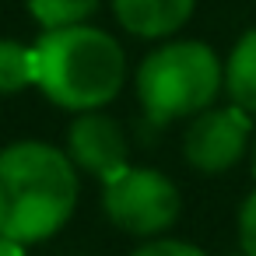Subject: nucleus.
I'll list each match as a JSON object with an SVG mask.
<instances>
[{
  "instance_id": "nucleus-1",
  "label": "nucleus",
  "mask_w": 256,
  "mask_h": 256,
  "mask_svg": "<svg viewBox=\"0 0 256 256\" xmlns=\"http://www.w3.org/2000/svg\"><path fill=\"white\" fill-rule=\"evenodd\" d=\"M78 207V165L42 140L0 151V235L32 246L56 235Z\"/></svg>"
},
{
  "instance_id": "nucleus-2",
  "label": "nucleus",
  "mask_w": 256,
  "mask_h": 256,
  "mask_svg": "<svg viewBox=\"0 0 256 256\" xmlns=\"http://www.w3.org/2000/svg\"><path fill=\"white\" fill-rule=\"evenodd\" d=\"M36 88L70 112H92L112 102L126 78V56L120 42L92 25H70L42 32L32 46Z\"/></svg>"
},
{
  "instance_id": "nucleus-3",
  "label": "nucleus",
  "mask_w": 256,
  "mask_h": 256,
  "mask_svg": "<svg viewBox=\"0 0 256 256\" xmlns=\"http://www.w3.org/2000/svg\"><path fill=\"white\" fill-rule=\"evenodd\" d=\"M221 84V60L207 42H168L137 70V95L151 123H172L210 109Z\"/></svg>"
},
{
  "instance_id": "nucleus-4",
  "label": "nucleus",
  "mask_w": 256,
  "mask_h": 256,
  "mask_svg": "<svg viewBox=\"0 0 256 256\" xmlns=\"http://www.w3.org/2000/svg\"><path fill=\"white\" fill-rule=\"evenodd\" d=\"M102 207L109 221L130 235H162L179 218V190L154 168H123L116 179L106 182Z\"/></svg>"
},
{
  "instance_id": "nucleus-5",
  "label": "nucleus",
  "mask_w": 256,
  "mask_h": 256,
  "mask_svg": "<svg viewBox=\"0 0 256 256\" xmlns=\"http://www.w3.org/2000/svg\"><path fill=\"white\" fill-rule=\"evenodd\" d=\"M249 144V112L235 102L224 109H204L193 116L186 130V162L200 172H224L232 168Z\"/></svg>"
},
{
  "instance_id": "nucleus-6",
  "label": "nucleus",
  "mask_w": 256,
  "mask_h": 256,
  "mask_svg": "<svg viewBox=\"0 0 256 256\" xmlns=\"http://www.w3.org/2000/svg\"><path fill=\"white\" fill-rule=\"evenodd\" d=\"M67 154H70V162H74L81 172H88V176H95V179H102V182H109V179H116L123 168H130V165H126L130 148H126L123 126H120L116 120L102 116L98 109L81 112V116L70 123Z\"/></svg>"
},
{
  "instance_id": "nucleus-7",
  "label": "nucleus",
  "mask_w": 256,
  "mask_h": 256,
  "mask_svg": "<svg viewBox=\"0 0 256 256\" xmlns=\"http://www.w3.org/2000/svg\"><path fill=\"white\" fill-rule=\"evenodd\" d=\"M196 8V0H112L120 25L140 39H165L179 32Z\"/></svg>"
},
{
  "instance_id": "nucleus-8",
  "label": "nucleus",
  "mask_w": 256,
  "mask_h": 256,
  "mask_svg": "<svg viewBox=\"0 0 256 256\" xmlns=\"http://www.w3.org/2000/svg\"><path fill=\"white\" fill-rule=\"evenodd\" d=\"M224 88L238 109L256 112V28L235 42L224 64Z\"/></svg>"
},
{
  "instance_id": "nucleus-9",
  "label": "nucleus",
  "mask_w": 256,
  "mask_h": 256,
  "mask_svg": "<svg viewBox=\"0 0 256 256\" xmlns=\"http://www.w3.org/2000/svg\"><path fill=\"white\" fill-rule=\"evenodd\" d=\"M36 84V53L14 39H0V95H14Z\"/></svg>"
},
{
  "instance_id": "nucleus-10",
  "label": "nucleus",
  "mask_w": 256,
  "mask_h": 256,
  "mask_svg": "<svg viewBox=\"0 0 256 256\" xmlns=\"http://www.w3.org/2000/svg\"><path fill=\"white\" fill-rule=\"evenodd\" d=\"M28 11L46 32H53V28L84 25L98 11V0H28Z\"/></svg>"
},
{
  "instance_id": "nucleus-11",
  "label": "nucleus",
  "mask_w": 256,
  "mask_h": 256,
  "mask_svg": "<svg viewBox=\"0 0 256 256\" xmlns=\"http://www.w3.org/2000/svg\"><path fill=\"white\" fill-rule=\"evenodd\" d=\"M134 256H207V252L190 246V242H179V238H151Z\"/></svg>"
},
{
  "instance_id": "nucleus-12",
  "label": "nucleus",
  "mask_w": 256,
  "mask_h": 256,
  "mask_svg": "<svg viewBox=\"0 0 256 256\" xmlns=\"http://www.w3.org/2000/svg\"><path fill=\"white\" fill-rule=\"evenodd\" d=\"M238 242L246 256H256V190L246 196L242 210H238Z\"/></svg>"
},
{
  "instance_id": "nucleus-13",
  "label": "nucleus",
  "mask_w": 256,
  "mask_h": 256,
  "mask_svg": "<svg viewBox=\"0 0 256 256\" xmlns=\"http://www.w3.org/2000/svg\"><path fill=\"white\" fill-rule=\"evenodd\" d=\"M0 256H25V246H22V242H11V238L0 235Z\"/></svg>"
},
{
  "instance_id": "nucleus-14",
  "label": "nucleus",
  "mask_w": 256,
  "mask_h": 256,
  "mask_svg": "<svg viewBox=\"0 0 256 256\" xmlns=\"http://www.w3.org/2000/svg\"><path fill=\"white\" fill-rule=\"evenodd\" d=\"M252 176H256V144H252Z\"/></svg>"
},
{
  "instance_id": "nucleus-15",
  "label": "nucleus",
  "mask_w": 256,
  "mask_h": 256,
  "mask_svg": "<svg viewBox=\"0 0 256 256\" xmlns=\"http://www.w3.org/2000/svg\"><path fill=\"white\" fill-rule=\"evenodd\" d=\"M242 256H246V252H242Z\"/></svg>"
}]
</instances>
